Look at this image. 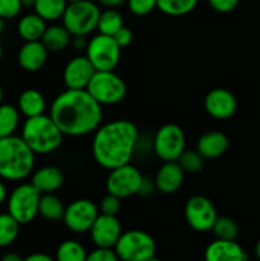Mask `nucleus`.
<instances>
[{
	"label": "nucleus",
	"instance_id": "nucleus-16",
	"mask_svg": "<svg viewBox=\"0 0 260 261\" xmlns=\"http://www.w3.org/2000/svg\"><path fill=\"white\" fill-rule=\"evenodd\" d=\"M205 111L213 119L227 120L235 115L237 110V101L233 94L224 88H214L206 94L204 99Z\"/></svg>",
	"mask_w": 260,
	"mask_h": 261
},
{
	"label": "nucleus",
	"instance_id": "nucleus-24",
	"mask_svg": "<svg viewBox=\"0 0 260 261\" xmlns=\"http://www.w3.org/2000/svg\"><path fill=\"white\" fill-rule=\"evenodd\" d=\"M41 42L45 45L48 53H58L70 45L71 35L63 24H54L46 28Z\"/></svg>",
	"mask_w": 260,
	"mask_h": 261
},
{
	"label": "nucleus",
	"instance_id": "nucleus-34",
	"mask_svg": "<svg viewBox=\"0 0 260 261\" xmlns=\"http://www.w3.org/2000/svg\"><path fill=\"white\" fill-rule=\"evenodd\" d=\"M129 10L134 15L143 17L157 8V0H126Z\"/></svg>",
	"mask_w": 260,
	"mask_h": 261
},
{
	"label": "nucleus",
	"instance_id": "nucleus-8",
	"mask_svg": "<svg viewBox=\"0 0 260 261\" xmlns=\"http://www.w3.org/2000/svg\"><path fill=\"white\" fill-rule=\"evenodd\" d=\"M41 193L32 184H20L8 198V213L19 224L31 223L38 214Z\"/></svg>",
	"mask_w": 260,
	"mask_h": 261
},
{
	"label": "nucleus",
	"instance_id": "nucleus-45",
	"mask_svg": "<svg viewBox=\"0 0 260 261\" xmlns=\"http://www.w3.org/2000/svg\"><path fill=\"white\" fill-rule=\"evenodd\" d=\"M7 195H8L7 188H5L4 182L0 180V205H2L5 200H7Z\"/></svg>",
	"mask_w": 260,
	"mask_h": 261
},
{
	"label": "nucleus",
	"instance_id": "nucleus-6",
	"mask_svg": "<svg viewBox=\"0 0 260 261\" xmlns=\"http://www.w3.org/2000/svg\"><path fill=\"white\" fill-rule=\"evenodd\" d=\"M114 250L121 261H145L155 255V242L147 232L132 229L122 232Z\"/></svg>",
	"mask_w": 260,
	"mask_h": 261
},
{
	"label": "nucleus",
	"instance_id": "nucleus-5",
	"mask_svg": "<svg viewBox=\"0 0 260 261\" xmlns=\"http://www.w3.org/2000/svg\"><path fill=\"white\" fill-rule=\"evenodd\" d=\"M101 10L94 2L69 3L63 15V25L71 36H88L97 30Z\"/></svg>",
	"mask_w": 260,
	"mask_h": 261
},
{
	"label": "nucleus",
	"instance_id": "nucleus-23",
	"mask_svg": "<svg viewBox=\"0 0 260 261\" xmlns=\"http://www.w3.org/2000/svg\"><path fill=\"white\" fill-rule=\"evenodd\" d=\"M46 28H47L46 20L36 13H28L23 15L18 22V33L25 42L41 41Z\"/></svg>",
	"mask_w": 260,
	"mask_h": 261
},
{
	"label": "nucleus",
	"instance_id": "nucleus-27",
	"mask_svg": "<svg viewBox=\"0 0 260 261\" xmlns=\"http://www.w3.org/2000/svg\"><path fill=\"white\" fill-rule=\"evenodd\" d=\"M122 27H124V18L116 8H107L101 12L97 24V30L101 35L114 36Z\"/></svg>",
	"mask_w": 260,
	"mask_h": 261
},
{
	"label": "nucleus",
	"instance_id": "nucleus-15",
	"mask_svg": "<svg viewBox=\"0 0 260 261\" xmlns=\"http://www.w3.org/2000/svg\"><path fill=\"white\" fill-rule=\"evenodd\" d=\"M96 69L87 56H75L64 68L63 79L68 89H86Z\"/></svg>",
	"mask_w": 260,
	"mask_h": 261
},
{
	"label": "nucleus",
	"instance_id": "nucleus-47",
	"mask_svg": "<svg viewBox=\"0 0 260 261\" xmlns=\"http://www.w3.org/2000/svg\"><path fill=\"white\" fill-rule=\"evenodd\" d=\"M255 255L260 260V240L256 242V246H255Z\"/></svg>",
	"mask_w": 260,
	"mask_h": 261
},
{
	"label": "nucleus",
	"instance_id": "nucleus-33",
	"mask_svg": "<svg viewBox=\"0 0 260 261\" xmlns=\"http://www.w3.org/2000/svg\"><path fill=\"white\" fill-rule=\"evenodd\" d=\"M177 163L185 173H198L204 167V158L196 149H185L177 160Z\"/></svg>",
	"mask_w": 260,
	"mask_h": 261
},
{
	"label": "nucleus",
	"instance_id": "nucleus-11",
	"mask_svg": "<svg viewBox=\"0 0 260 261\" xmlns=\"http://www.w3.org/2000/svg\"><path fill=\"white\" fill-rule=\"evenodd\" d=\"M144 176L135 166L126 163L124 166L110 171L106 181V190L109 194L120 199L139 194Z\"/></svg>",
	"mask_w": 260,
	"mask_h": 261
},
{
	"label": "nucleus",
	"instance_id": "nucleus-19",
	"mask_svg": "<svg viewBox=\"0 0 260 261\" xmlns=\"http://www.w3.org/2000/svg\"><path fill=\"white\" fill-rule=\"evenodd\" d=\"M185 172L176 162H165L155 175L154 184L158 191L163 194H173L181 188Z\"/></svg>",
	"mask_w": 260,
	"mask_h": 261
},
{
	"label": "nucleus",
	"instance_id": "nucleus-35",
	"mask_svg": "<svg viewBox=\"0 0 260 261\" xmlns=\"http://www.w3.org/2000/svg\"><path fill=\"white\" fill-rule=\"evenodd\" d=\"M120 209H121V199L109 193L102 199L101 204H99L101 213L107 214V216H117Z\"/></svg>",
	"mask_w": 260,
	"mask_h": 261
},
{
	"label": "nucleus",
	"instance_id": "nucleus-43",
	"mask_svg": "<svg viewBox=\"0 0 260 261\" xmlns=\"http://www.w3.org/2000/svg\"><path fill=\"white\" fill-rule=\"evenodd\" d=\"M97 2L106 8H117L121 4H124L126 0H97Z\"/></svg>",
	"mask_w": 260,
	"mask_h": 261
},
{
	"label": "nucleus",
	"instance_id": "nucleus-1",
	"mask_svg": "<svg viewBox=\"0 0 260 261\" xmlns=\"http://www.w3.org/2000/svg\"><path fill=\"white\" fill-rule=\"evenodd\" d=\"M50 116L64 135L83 137L98 129L103 114L87 89H66L53 101Z\"/></svg>",
	"mask_w": 260,
	"mask_h": 261
},
{
	"label": "nucleus",
	"instance_id": "nucleus-25",
	"mask_svg": "<svg viewBox=\"0 0 260 261\" xmlns=\"http://www.w3.org/2000/svg\"><path fill=\"white\" fill-rule=\"evenodd\" d=\"M65 205L55 194H41L38 214L47 221H63Z\"/></svg>",
	"mask_w": 260,
	"mask_h": 261
},
{
	"label": "nucleus",
	"instance_id": "nucleus-37",
	"mask_svg": "<svg viewBox=\"0 0 260 261\" xmlns=\"http://www.w3.org/2000/svg\"><path fill=\"white\" fill-rule=\"evenodd\" d=\"M86 261H119V257H117L114 249L97 247L96 250L87 255Z\"/></svg>",
	"mask_w": 260,
	"mask_h": 261
},
{
	"label": "nucleus",
	"instance_id": "nucleus-14",
	"mask_svg": "<svg viewBox=\"0 0 260 261\" xmlns=\"http://www.w3.org/2000/svg\"><path fill=\"white\" fill-rule=\"evenodd\" d=\"M92 241L97 247L114 249L121 236V224L116 216H107L99 213L89 229Z\"/></svg>",
	"mask_w": 260,
	"mask_h": 261
},
{
	"label": "nucleus",
	"instance_id": "nucleus-4",
	"mask_svg": "<svg viewBox=\"0 0 260 261\" xmlns=\"http://www.w3.org/2000/svg\"><path fill=\"white\" fill-rule=\"evenodd\" d=\"M20 137L35 154H50L61 147L64 134L50 115L42 114L25 120Z\"/></svg>",
	"mask_w": 260,
	"mask_h": 261
},
{
	"label": "nucleus",
	"instance_id": "nucleus-39",
	"mask_svg": "<svg viewBox=\"0 0 260 261\" xmlns=\"http://www.w3.org/2000/svg\"><path fill=\"white\" fill-rule=\"evenodd\" d=\"M112 37H114V40L116 41L117 45L122 48V47H126V46H129L130 43H132L133 32L130 31V28L125 27L124 25V27L120 28V30L117 31Z\"/></svg>",
	"mask_w": 260,
	"mask_h": 261
},
{
	"label": "nucleus",
	"instance_id": "nucleus-51",
	"mask_svg": "<svg viewBox=\"0 0 260 261\" xmlns=\"http://www.w3.org/2000/svg\"><path fill=\"white\" fill-rule=\"evenodd\" d=\"M2 56H3V46L0 43V60H2Z\"/></svg>",
	"mask_w": 260,
	"mask_h": 261
},
{
	"label": "nucleus",
	"instance_id": "nucleus-40",
	"mask_svg": "<svg viewBox=\"0 0 260 261\" xmlns=\"http://www.w3.org/2000/svg\"><path fill=\"white\" fill-rule=\"evenodd\" d=\"M70 43L75 50H86L88 41H87L86 36H71Z\"/></svg>",
	"mask_w": 260,
	"mask_h": 261
},
{
	"label": "nucleus",
	"instance_id": "nucleus-46",
	"mask_svg": "<svg viewBox=\"0 0 260 261\" xmlns=\"http://www.w3.org/2000/svg\"><path fill=\"white\" fill-rule=\"evenodd\" d=\"M36 0H20L22 8H33L35 7Z\"/></svg>",
	"mask_w": 260,
	"mask_h": 261
},
{
	"label": "nucleus",
	"instance_id": "nucleus-20",
	"mask_svg": "<svg viewBox=\"0 0 260 261\" xmlns=\"http://www.w3.org/2000/svg\"><path fill=\"white\" fill-rule=\"evenodd\" d=\"M228 148V138L226 134L217 130L206 132L199 138L196 150L203 155L204 160H216L224 154Z\"/></svg>",
	"mask_w": 260,
	"mask_h": 261
},
{
	"label": "nucleus",
	"instance_id": "nucleus-12",
	"mask_svg": "<svg viewBox=\"0 0 260 261\" xmlns=\"http://www.w3.org/2000/svg\"><path fill=\"white\" fill-rule=\"evenodd\" d=\"M99 212L96 204L88 199H76L65 206L63 222L74 233L89 232Z\"/></svg>",
	"mask_w": 260,
	"mask_h": 261
},
{
	"label": "nucleus",
	"instance_id": "nucleus-42",
	"mask_svg": "<svg viewBox=\"0 0 260 261\" xmlns=\"http://www.w3.org/2000/svg\"><path fill=\"white\" fill-rule=\"evenodd\" d=\"M23 261H56L55 257L50 256L47 254H43V252H35V254L28 255L27 257H24Z\"/></svg>",
	"mask_w": 260,
	"mask_h": 261
},
{
	"label": "nucleus",
	"instance_id": "nucleus-52",
	"mask_svg": "<svg viewBox=\"0 0 260 261\" xmlns=\"http://www.w3.org/2000/svg\"><path fill=\"white\" fill-rule=\"evenodd\" d=\"M66 2H68V4H69V3H75V2H81V0H66Z\"/></svg>",
	"mask_w": 260,
	"mask_h": 261
},
{
	"label": "nucleus",
	"instance_id": "nucleus-28",
	"mask_svg": "<svg viewBox=\"0 0 260 261\" xmlns=\"http://www.w3.org/2000/svg\"><path fill=\"white\" fill-rule=\"evenodd\" d=\"M19 125V110L13 105H0V139L14 135Z\"/></svg>",
	"mask_w": 260,
	"mask_h": 261
},
{
	"label": "nucleus",
	"instance_id": "nucleus-32",
	"mask_svg": "<svg viewBox=\"0 0 260 261\" xmlns=\"http://www.w3.org/2000/svg\"><path fill=\"white\" fill-rule=\"evenodd\" d=\"M212 231L219 240H236L239 236V226L228 217H218Z\"/></svg>",
	"mask_w": 260,
	"mask_h": 261
},
{
	"label": "nucleus",
	"instance_id": "nucleus-50",
	"mask_svg": "<svg viewBox=\"0 0 260 261\" xmlns=\"http://www.w3.org/2000/svg\"><path fill=\"white\" fill-rule=\"evenodd\" d=\"M145 261H161V260L157 259V257H155V256H153V257H150V259H148V260H145Z\"/></svg>",
	"mask_w": 260,
	"mask_h": 261
},
{
	"label": "nucleus",
	"instance_id": "nucleus-13",
	"mask_svg": "<svg viewBox=\"0 0 260 261\" xmlns=\"http://www.w3.org/2000/svg\"><path fill=\"white\" fill-rule=\"evenodd\" d=\"M217 218L216 206L205 196L195 195L186 201L185 219L194 231H212Z\"/></svg>",
	"mask_w": 260,
	"mask_h": 261
},
{
	"label": "nucleus",
	"instance_id": "nucleus-38",
	"mask_svg": "<svg viewBox=\"0 0 260 261\" xmlns=\"http://www.w3.org/2000/svg\"><path fill=\"white\" fill-rule=\"evenodd\" d=\"M240 0H208L212 9L218 13H229L235 10L239 5Z\"/></svg>",
	"mask_w": 260,
	"mask_h": 261
},
{
	"label": "nucleus",
	"instance_id": "nucleus-36",
	"mask_svg": "<svg viewBox=\"0 0 260 261\" xmlns=\"http://www.w3.org/2000/svg\"><path fill=\"white\" fill-rule=\"evenodd\" d=\"M22 10L20 0H0V17L4 19H12L17 17Z\"/></svg>",
	"mask_w": 260,
	"mask_h": 261
},
{
	"label": "nucleus",
	"instance_id": "nucleus-18",
	"mask_svg": "<svg viewBox=\"0 0 260 261\" xmlns=\"http://www.w3.org/2000/svg\"><path fill=\"white\" fill-rule=\"evenodd\" d=\"M48 51L41 41H28L18 53V63L25 71H38L47 60Z\"/></svg>",
	"mask_w": 260,
	"mask_h": 261
},
{
	"label": "nucleus",
	"instance_id": "nucleus-21",
	"mask_svg": "<svg viewBox=\"0 0 260 261\" xmlns=\"http://www.w3.org/2000/svg\"><path fill=\"white\" fill-rule=\"evenodd\" d=\"M31 184L41 194H54L63 186L64 173L56 166H45L33 173Z\"/></svg>",
	"mask_w": 260,
	"mask_h": 261
},
{
	"label": "nucleus",
	"instance_id": "nucleus-30",
	"mask_svg": "<svg viewBox=\"0 0 260 261\" xmlns=\"http://www.w3.org/2000/svg\"><path fill=\"white\" fill-rule=\"evenodd\" d=\"M199 0H157V9L171 17H181L193 12Z\"/></svg>",
	"mask_w": 260,
	"mask_h": 261
},
{
	"label": "nucleus",
	"instance_id": "nucleus-31",
	"mask_svg": "<svg viewBox=\"0 0 260 261\" xmlns=\"http://www.w3.org/2000/svg\"><path fill=\"white\" fill-rule=\"evenodd\" d=\"M20 224L9 213L0 214V247H7L17 240Z\"/></svg>",
	"mask_w": 260,
	"mask_h": 261
},
{
	"label": "nucleus",
	"instance_id": "nucleus-44",
	"mask_svg": "<svg viewBox=\"0 0 260 261\" xmlns=\"http://www.w3.org/2000/svg\"><path fill=\"white\" fill-rule=\"evenodd\" d=\"M23 259L20 255L15 254V252H7V254H4L2 256V259L0 261H23Z\"/></svg>",
	"mask_w": 260,
	"mask_h": 261
},
{
	"label": "nucleus",
	"instance_id": "nucleus-10",
	"mask_svg": "<svg viewBox=\"0 0 260 261\" xmlns=\"http://www.w3.org/2000/svg\"><path fill=\"white\" fill-rule=\"evenodd\" d=\"M184 130L176 124L161 126L153 138V150L163 162H176L186 149Z\"/></svg>",
	"mask_w": 260,
	"mask_h": 261
},
{
	"label": "nucleus",
	"instance_id": "nucleus-48",
	"mask_svg": "<svg viewBox=\"0 0 260 261\" xmlns=\"http://www.w3.org/2000/svg\"><path fill=\"white\" fill-rule=\"evenodd\" d=\"M3 30H4V18L0 17V33L3 32Z\"/></svg>",
	"mask_w": 260,
	"mask_h": 261
},
{
	"label": "nucleus",
	"instance_id": "nucleus-17",
	"mask_svg": "<svg viewBox=\"0 0 260 261\" xmlns=\"http://www.w3.org/2000/svg\"><path fill=\"white\" fill-rule=\"evenodd\" d=\"M205 261H247L249 255L236 240H219L211 242L204 254Z\"/></svg>",
	"mask_w": 260,
	"mask_h": 261
},
{
	"label": "nucleus",
	"instance_id": "nucleus-3",
	"mask_svg": "<svg viewBox=\"0 0 260 261\" xmlns=\"http://www.w3.org/2000/svg\"><path fill=\"white\" fill-rule=\"evenodd\" d=\"M35 153L22 137L12 135L0 139V177L8 181H20L32 173Z\"/></svg>",
	"mask_w": 260,
	"mask_h": 261
},
{
	"label": "nucleus",
	"instance_id": "nucleus-29",
	"mask_svg": "<svg viewBox=\"0 0 260 261\" xmlns=\"http://www.w3.org/2000/svg\"><path fill=\"white\" fill-rule=\"evenodd\" d=\"M87 251L81 242L75 240H66L59 245L56 250V261H86Z\"/></svg>",
	"mask_w": 260,
	"mask_h": 261
},
{
	"label": "nucleus",
	"instance_id": "nucleus-49",
	"mask_svg": "<svg viewBox=\"0 0 260 261\" xmlns=\"http://www.w3.org/2000/svg\"><path fill=\"white\" fill-rule=\"evenodd\" d=\"M3 98H4V92H3L2 87H0V105L3 103Z\"/></svg>",
	"mask_w": 260,
	"mask_h": 261
},
{
	"label": "nucleus",
	"instance_id": "nucleus-22",
	"mask_svg": "<svg viewBox=\"0 0 260 261\" xmlns=\"http://www.w3.org/2000/svg\"><path fill=\"white\" fill-rule=\"evenodd\" d=\"M18 110L25 117H35L45 114L46 101L45 97L37 89L28 88L20 93L18 98Z\"/></svg>",
	"mask_w": 260,
	"mask_h": 261
},
{
	"label": "nucleus",
	"instance_id": "nucleus-2",
	"mask_svg": "<svg viewBox=\"0 0 260 261\" xmlns=\"http://www.w3.org/2000/svg\"><path fill=\"white\" fill-rule=\"evenodd\" d=\"M139 140L138 127L129 120H114L99 125L92 140V154L97 165L111 171L130 163Z\"/></svg>",
	"mask_w": 260,
	"mask_h": 261
},
{
	"label": "nucleus",
	"instance_id": "nucleus-9",
	"mask_svg": "<svg viewBox=\"0 0 260 261\" xmlns=\"http://www.w3.org/2000/svg\"><path fill=\"white\" fill-rule=\"evenodd\" d=\"M121 47L116 43L112 36L98 33L88 41L86 56L96 71L114 70L120 61Z\"/></svg>",
	"mask_w": 260,
	"mask_h": 261
},
{
	"label": "nucleus",
	"instance_id": "nucleus-41",
	"mask_svg": "<svg viewBox=\"0 0 260 261\" xmlns=\"http://www.w3.org/2000/svg\"><path fill=\"white\" fill-rule=\"evenodd\" d=\"M153 190H157L154 181L150 184V181L148 180V178H145V177L143 178L142 186H140V190H139L140 195H150V194L153 193Z\"/></svg>",
	"mask_w": 260,
	"mask_h": 261
},
{
	"label": "nucleus",
	"instance_id": "nucleus-7",
	"mask_svg": "<svg viewBox=\"0 0 260 261\" xmlns=\"http://www.w3.org/2000/svg\"><path fill=\"white\" fill-rule=\"evenodd\" d=\"M86 89L101 106L120 103L126 96V84L114 70L96 71Z\"/></svg>",
	"mask_w": 260,
	"mask_h": 261
},
{
	"label": "nucleus",
	"instance_id": "nucleus-26",
	"mask_svg": "<svg viewBox=\"0 0 260 261\" xmlns=\"http://www.w3.org/2000/svg\"><path fill=\"white\" fill-rule=\"evenodd\" d=\"M66 7V0H36L33 9L46 22H55L63 18Z\"/></svg>",
	"mask_w": 260,
	"mask_h": 261
}]
</instances>
